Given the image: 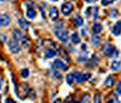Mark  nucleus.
<instances>
[{"label": "nucleus", "mask_w": 121, "mask_h": 103, "mask_svg": "<svg viewBox=\"0 0 121 103\" xmlns=\"http://www.w3.org/2000/svg\"><path fill=\"white\" fill-rule=\"evenodd\" d=\"M101 52L105 55H107L109 57H114V56L118 55V52L116 50L115 46H113L112 44H104V45H102Z\"/></svg>", "instance_id": "obj_1"}, {"label": "nucleus", "mask_w": 121, "mask_h": 103, "mask_svg": "<svg viewBox=\"0 0 121 103\" xmlns=\"http://www.w3.org/2000/svg\"><path fill=\"white\" fill-rule=\"evenodd\" d=\"M16 92H17L18 97H19L21 99H26V98L27 97V95L29 94V92H30V88H29V86H28L27 83H26V82H22L21 84H19L18 89H17Z\"/></svg>", "instance_id": "obj_2"}, {"label": "nucleus", "mask_w": 121, "mask_h": 103, "mask_svg": "<svg viewBox=\"0 0 121 103\" xmlns=\"http://www.w3.org/2000/svg\"><path fill=\"white\" fill-rule=\"evenodd\" d=\"M54 34L55 36L60 40L61 42H67L68 39H69V34L67 32V30L63 29V28H57V27H55L54 29Z\"/></svg>", "instance_id": "obj_3"}, {"label": "nucleus", "mask_w": 121, "mask_h": 103, "mask_svg": "<svg viewBox=\"0 0 121 103\" xmlns=\"http://www.w3.org/2000/svg\"><path fill=\"white\" fill-rule=\"evenodd\" d=\"M85 14H86V17L89 21H93V20L97 19V17H98L99 8H98V7H96V6L89 7V8H87L86 9Z\"/></svg>", "instance_id": "obj_4"}, {"label": "nucleus", "mask_w": 121, "mask_h": 103, "mask_svg": "<svg viewBox=\"0 0 121 103\" xmlns=\"http://www.w3.org/2000/svg\"><path fill=\"white\" fill-rule=\"evenodd\" d=\"M8 48H9V52L12 53V54H17L21 50V46H20L18 40H16L15 38L9 39V41H8Z\"/></svg>", "instance_id": "obj_5"}, {"label": "nucleus", "mask_w": 121, "mask_h": 103, "mask_svg": "<svg viewBox=\"0 0 121 103\" xmlns=\"http://www.w3.org/2000/svg\"><path fill=\"white\" fill-rule=\"evenodd\" d=\"M72 9H73V6L69 2H66L61 6V11H62L63 15H65V16H68L72 11Z\"/></svg>", "instance_id": "obj_6"}, {"label": "nucleus", "mask_w": 121, "mask_h": 103, "mask_svg": "<svg viewBox=\"0 0 121 103\" xmlns=\"http://www.w3.org/2000/svg\"><path fill=\"white\" fill-rule=\"evenodd\" d=\"M49 17L51 21L55 22L58 18V9L56 7H50L49 8Z\"/></svg>", "instance_id": "obj_7"}, {"label": "nucleus", "mask_w": 121, "mask_h": 103, "mask_svg": "<svg viewBox=\"0 0 121 103\" xmlns=\"http://www.w3.org/2000/svg\"><path fill=\"white\" fill-rule=\"evenodd\" d=\"M10 23V17L4 13V14H1L0 15V26H8Z\"/></svg>", "instance_id": "obj_8"}, {"label": "nucleus", "mask_w": 121, "mask_h": 103, "mask_svg": "<svg viewBox=\"0 0 121 103\" xmlns=\"http://www.w3.org/2000/svg\"><path fill=\"white\" fill-rule=\"evenodd\" d=\"M54 66L57 69L61 70V71H66V70L68 69L67 65H66L62 60H60V59H56L55 62H54Z\"/></svg>", "instance_id": "obj_9"}, {"label": "nucleus", "mask_w": 121, "mask_h": 103, "mask_svg": "<svg viewBox=\"0 0 121 103\" xmlns=\"http://www.w3.org/2000/svg\"><path fill=\"white\" fill-rule=\"evenodd\" d=\"M73 82L76 83H81L84 82V74H82L79 71H75L73 73Z\"/></svg>", "instance_id": "obj_10"}, {"label": "nucleus", "mask_w": 121, "mask_h": 103, "mask_svg": "<svg viewBox=\"0 0 121 103\" xmlns=\"http://www.w3.org/2000/svg\"><path fill=\"white\" fill-rule=\"evenodd\" d=\"M112 34L115 36H119L121 34V21H118L115 24L112 29Z\"/></svg>", "instance_id": "obj_11"}, {"label": "nucleus", "mask_w": 121, "mask_h": 103, "mask_svg": "<svg viewBox=\"0 0 121 103\" xmlns=\"http://www.w3.org/2000/svg\"><path fill=\"white\" fill-rule=\"evenodd\" d=\"M18 24H19L20 27H21L23 30H26V29L28 28V26H29V24L27 23V21H26L24 17H21V18L19 19Z\"/></svg>", "instance_id": "obj_12"}, {"label": "nucleus", "mask_w": 121, "mask_h": 103, "mask_svg": "<svg viewBox=\"0 0 121 103\" xmlns=\"http://www.w3.org/2000/svg\"><path fill=\"white\" fill-rule=\"evenodd\" d=\"M56 50L51 49V48H48V49L45 51V53H44V57H45V58H53V57L56 56Z\"/></svg>", "instance_id": "obj_13"}, {"label": "nucleus", "mask_w": 121, "mask_h": 103, "mask_svg": "<svg viewBox=\"0 0 121 103\" xmlns=\"http://www.w3.org/2000/svg\"><path fill=\"white\" fill-rule=\"evenodd\" d=\"M84 24V20L83 18L80 16V15H76L74 18H73V25L76 26V27H79L81 25H83Z\"/></svg>", "instance_id": "obj_14"}, {"label": "nucleus", "mask_w": 121, "mask_h": 103, "mask_svg": "<svg viewBox=\"0 0 121 103\" xmlns=\"http://www.w3.org/2000/svg\"><path fill=\"white\" fill-rule=\"evenodd\" d=\"M101 30H102V25H101L100 24L96 23V24H94V25H92V32H93L94 34H96V35L99 34V33L101 32Z\"/></svg>", "instance_id": "obj_15"}, {"label": "nucleus", "mask_w": 121, "mask_h": 103, "mask_svg": "<svg viewBox=\"0 0 121 103\" xmlns=\"http://www.w3.org/2000/svg\"><path fill=\"white\" fill-rule=\"evenodd\" d=\"M114 83H115V78L112 77V76H108L106 78V80L104 81V83L103 84L106 87H112L114 85Z\"/></svg>", "instance_id": "obj_16"}, {"label": "nucleus", "mask_w": 121, "mask_h": 103, "mask_svg": "<svg viewBox=\"0 0 121 103\" xmlns=\"http://www.w3.org/2000/svg\"><path fill=\"white\" fill-rule=\"evenodd\" d=\"M37 16V12L36 10L33 8H29L27 10H26V17L30 20H33L35 19V17Z\"/></svg>", "instance_id": "obj_17"}, {"label": "nucleus", "mask_w": 121, "mask_h": 103, "mask_svg": "<svg viewBox=\"0 0 121 103\" xmlns=\"http://www.w3.org/2000/svg\"><path fill=\"white\" fill-rule=\"evenodd\" d=\"M70 40H71V42H72L73 44H78V43H80V37H79V35H78L77 32H74L73 34L71 35Z\"/></svg>", "instance_id": "obj_18"}, {"label": "nucleus", "mask_w": 121, "mask_h": 103, "mask_svg": "<svg viewBox=\"0 0 121 103\" xmlns=\"http://www.w3.org/2000/svg\"><path fill=\"white\" fill-rule=\"evenodd\" d=\"M111 69L114 71H117L118 69H120V62L117 61V60H114L111 63Z\"/></svg>", "instance_id": "obj_19"}, {"label": "nucleus", "mask_w": 121, "mask_h": 103, "mask_svg": "<svg viewBox=\"0 0 121 103\" xmlns=\"http://www.w3.org/2000/svg\"><path fill=\"white\" fill-rule=\"evenodd\" d=\"M12 34H13V37L16 39V40H22V38L24 37H23V35L21 33V31H19V30H17V29H14L13 30V32H12Z\"/></svg>", "instance_id": "obj_20"}, {"label": "nucleus", "mask_w": 121, "mask_h": 103, "mask_svg": "<svg viewBox=\"0 0 121 103\" xmlns=\"http://www.w3.org/2000/svg\"><path fill=\"white\" fill-rule=\"evenodd\" d=\"M28 75H29V69H22V71H21V76H22V78L26 79V78L28 77Z\"/></svg>", "instance_id": "obj_21"}, {"label": "nucleus", "mask_w": 121, "mask_h": 103, "mask_svg": "<svg viewBox=\"0 0 121 103\" xmlns=\"http://www.w3.org/2000/svg\"><path fill=\"white\" fill-rule=\"evenodd\" d=\"M66 80H67L68 84H71V82H73V73H69V74H68L67 77H66Z\"/></svg>", "instance_id": "obj_22"}, {"label": "nucleus", "mask_w": 121, "mask_h": 103, "mask_svg": "<svg viewBox=\"0 0 121 103\" xmlns=\"http://www.w3.org/2000/svg\"><path fill=\"white\" fill-rule=\"evenodd\" d=\"M94 103H101V99H100V94L99 93H96L94 96Z\"/></svg>", "instance_id": "obj_23"}, {"label": "nucleus", "mask_w": 121, "mask_h": 103, "mask_svg": "<svg viewBox=\"0 0 121 103\" xmlns=\"http://www.w3.org/2000/svg\"><path fill=\"white\" fill-rule=\"evenodd\" d=\"M21 42H22V44H23V45H25L26 47H28V44H29V40H28V38H27L26 37H24L22 38Z\"/></svg>", "instance_id": "obj_24"}, {"label": "nucleus", "mask_w": 121, "mask_h": 103, "mask_svg": "<svg viewBox=\"0 0 121 103\" xmlns=\"http://www.w3.org/2000/svg\"><path fill=\"white\" fill-rule=\"evenodd\" d=\"M114 2H115V0H101V4L103 6H109Z\"/></svg>", "instance_id": "obj_25"}, {"label": "nucleus", "mask_w": 121, "mask_h": 103, "mask_svg": "<svg viewBox=\"0 0 121 103\" xmlns=\"http://www.w3.org/2000/svg\"><path fill=\"white\" fill-rule=\"evenodd\" d=\"M116 92H117L118 95L121 96V82H118V85H117V87Z\"/></svg>", "instance_id": "obj_26"}, {"label": "nucleus", "mask_w": 121, "mask_h": 103, "mask_svg": "<svg viewBox=\"0 0 121 103\" xmlns=\"http://www.w3.org/2000/svg\"><path fill=\"white\" fill-rule=\"evenodd\" d=\"M88 97H89V96L86 94V98H84V97H83V99H81L80 103H86V101H87V100H88Z\"/></svg>", "instance_id": "obj_27"}, {"label": "nucleus", "mask_w": 121, "mask_h": 103, "mask_svg": "<svg viewBox=\"0 0 121 103\" xmlns=\"http://www.w3.org/2000/svg\"><path fill=\"white\" fill-rule=\"evenodd\" d=\"M5 103H16V102H15V100H14V99H12L11 98H8V99H6Z\"/></svg>", "instance_id": "obj_28"}, {"label": "nucleus", "mask_w": 121, "mask_h": 103, "mask_svg": "<svg viewBox=\"0 0 121 103\" xmlns=\"http://www.w3.org/2000/svg\"><path fill=\"white\" fill-rule=\"evenodd\" d=\"M90 77H91V74H89V73H86V74H84V81L88 80Z\"/></svg>", "instance_id": "obj_29"}, {"label": "nucleus", "mask_w": 121, "mask_h": 103, "mask_svg": "<svg viewBox=\"0 0 121 103\" xmlns=\"http://www.w3.org/2000/svg\"><path fill=\"white\" fill-rule=\"evenodd\" d=\"M92 41H93V43H94V45H98V44L99 43V38L96 37V38H94V39H93Z\"/></svg>", "instance_id": "obj_30"}, {"label": "nucleus", "mask_w": 121, "mask_h": 103, "mask_svg": "<svg viewBox=\"0 0 121 103\" xmlns=\"http://www.w3.org/2000/svg\"><path fill=\"white\" fill-rule=\"evenodd\" d=\"M115 100H116V99H112V98H110V99L106 101V103H115Z\"/></svg>", "instance_id": "obj_31"}, {"label": "nucleus", "mask_w": 121, "mask_h": 103, "mask_svg": "<svg viewBox=\"0 0 121 103\" xmlns=\"http://www.w3.org/2000/svg\"><path fill=\"white\" fill-rule=\"evenodd\" d=\"M54 103H63V102H62V100H61L60 99H56L54 101Z\"/></svg>", "instance_id": "obj_32"}, {"label": "nucleus", "mask_w": 121, "mask_h": 103, "mask_svg": "<svg viewBox=\"0 0 121 103\" xmlns=\"http://www.w3.org/2000/svg\"><path fill=\"white\" fill-rule=\"evenodd\" d=\"M86 3H93V2H97L98 0H85Z\"/></svg>", "instance_id": "obj_33"}, {"label": "nucleus", "mask_w": 121, "mask_h": 103, "mask_svg": "<svg viewBox=\"0 0 121 103\" xmlns=\"http://www.w3.org/2000/svg\"><path fill=\"white\" fill-rule=\"evenodd\" d=\"M7 0H0V2H2V3H4V2H6Z\"/></svg>", "instance_id": "obj_34"}, {"label": "nucleus", "mask_w": 121, "mask_h": 103, "mask_svg": "<svg viewBox=\"0 0 121 103\" xmlns=\"http://www.w3.org/2000/svg\"><path fill=\"white\" fill-rule=\"evenodd\" d=\"M52 1H58V0H52Z\"/></svg>", "instance_id": "obj_35"}]
</instances>
